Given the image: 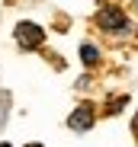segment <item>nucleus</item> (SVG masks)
<instances>
[{
  "instance_id": "1",
  "label": "nucleus",
  "mask_w": 138,
  "mask_h": 147,
  "mask_svg": "<svg viewBox=\"0 0 138 147\" xmlns=\"http://www.w3.org/2000/svg\"><path fill=\"white\" fill-rule=\"evenodd\" d=\"M13 35H16V42H19L22 48H39V45H42V38H45V32L35 26V22H16Z\"/></svg>"
},
{
  "instance_id": "2",
  "label": "nucleus",
  "mask_w": 138,
  "mask_h": 147,
  "mask_svg": "<svg viewBox=\"0 0 138 147\" xmlns=\"http://www.w3.org/2000/svg\"><path fill=\"white\" fill-rule=\"evenodd\" d=\"M97 22H100L103 29H109V32H122V29H128V19H125V13H122V10H112V7L100 10Z\"/></svg>"
},
{
  "instance_id": "3",
  "label": "nucleus",
  "mask_w": 138,
  "mask_h": 147,
  "mask_svg": "<svg viewBox=\"0 0 138 147\" xmlns=\"http://www.w3.org/2000/svg\"><path fill=\"white\" fill-rule=\"evenodd\" d=\"M67 125H71L74 131H87L90 125H93V106H77L74 115L67 118Z\"/></svg>"
},
{
  "instance_id": "4",
  "label": "nucleus",
  "mask_w": 138,
  "mask_h": 147,
  "mask_svg": "<svg viewBox=\"0 0 138 147\" xmlns=\"http://www.w3.org/2000/svg\"><path fill=\"white\" fill-rule=\"evenodd\" d=\"M80 58H84V64H97L100 61V51L93 45H80Z\"/></svg>"
},
{
  "instance_id": "5",
  "label": "nucleus",
  "mask_w": 138,
  "mask_h": 147,
  "mask_svg": "<svg viewBox=\"0 0 138 147\" xmlns=\"http://www.w3.org/2000/svg\"><path fill=\"white\" fill-rule=\"evenodd\" d=\"M26 147H42V144H26Z\"/></svg>"
},
{
  "instance_id": "6",
  "label": "nucleus",
  "mask_w": 138,
  "mask_h": 147,
  "mask_svg": "<svg viewBox=\"0 0 138 147\" xmlns=\"http://www.w3.org/2000/svg\"><path fill=\"white\" fill-rule=\"evenodd\" d=\"M0 147H13V144H0Z\"/></svg>"
}]
</instances>
